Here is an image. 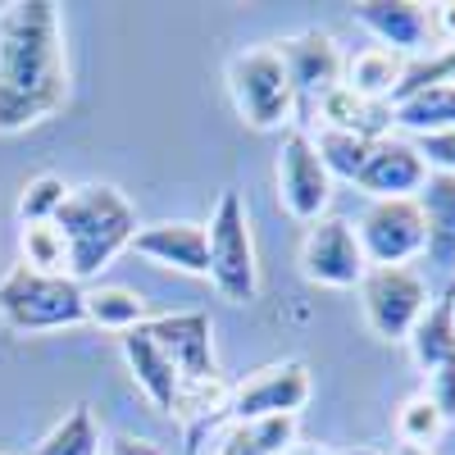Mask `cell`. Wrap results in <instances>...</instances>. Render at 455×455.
I'll return each mask as SVG.
<instances>
[{
	"instance_id": "obj_1",
	"label": "cell",
	"mask_w": 455,
	"mask_h": 455,
	"mask_svg": "<svg viewBox=\"0 0 455 455\" xmlns=\"http://www.w3.org/2000/svg\"><path fill=\"white\" fill-rule=\"evenodd\" d=\"M68 100L64 23L51 0L0 5V137L55 119Z\"/></svg>"
},
{
	"instance_id": "obj_2",
	"label": "cell",
	"mask_w": 455,
	"mask_h": 455,
	"mask_svg": "<svg viewBox=\"0 0 455 455\" xmlns=\"http://www.w3.org/2000/svg\"><path fill=\"white\" fill-rule=\"evenodd\" d=\"M55 228L64 233L68 246V278L73 283H92L114 255H124L137 237V210L132 201L109 182H87L73 187L68 201L55 214Z\"/></svg>"
},
{
	"instance_id": "obj_3",
	"label": "cell",
	"mask_w": 455,
	"mask_h": 455,
	"mask_svg": "<svg viewBox=\"0 0 455 455\" xmlns=\"http://www.w3.org/2000/svg\"><path fill=\"white\" fill-rule=\"evenodd\" d=\"M0 323L19 337L78 328L87 323V287L68 274H36L19 259L0 274Z\"/></svg>"
},
{
	"instance_id": "obj_4",
	"label": "cell",
	"mask_w": 455,
	"mask_h": 455,
	"mask_svg": "<svg viewBox=\"0 0 455 455\" xmlns=\"http://www.w3.org/2000/svg\"><path fill=\"white\" fill-rule=\"evenodd\" d=\"M205 246H210V283L228 306H251L259 296V259L251 219L237 192H223L210 223H205Z\"/></svg>"
},
{
	"instance_id": "obj_5",
	"label": "cell",
	"mask_w": 455,
	"mask_h": 455,
	"mask_svg": "<svg viewBox=\"0 0 455 455\" xmlns=\"http://www.w3.org/2000/svg\"><path fill=\"white\" fill-rule=\"evenodd\" d=\"M228 92H233L242 124H251L255 132L287 128L296 114V92L274 46H251L228 60Z\"/></svg>"
},
{
	"instance_id": "obj_6",
	"label": "cell",
	"mask_w": 455,
	"mask_h": 455,
	"mask_svg": "<svg viewBox=\"0 0 455 455\" xmlns=\"http://www.w3.org/2000/svg\"><path fill=\"white\" fill-rule=\"evenodd\" d=\"M428 306L433 291L414 269H369L360 278V310L378 341H410Z\"/></svg>"
},
{
	"instance_id": "obj_7",
	"label": "cell",
	"mask_w": 455,
	"mask_h": 455,
	"mask_svg": "<svg viewBox=\"0 0 455 455\" xmlns=\"http://www.w3.org/2000/svg\"><path fill=\"white\" fill-rule=\"evenodd\" d=\"M410 355L424 373V396L451 424L455 419V291L433 296L428 315L410 332Z\"/></svg>"
},
{
	"instance_id": "obj_8",
	"label": "cell",
	"mask_w": 455,
	"mask_h": 455,
	"mask_svg": "<svg viewBox=\"0 0 455 455\" xmlns=\"http://www.w3.org/2000/svg\"><path fill=\"white\" fill-rule=\"evenodd\" d=\"M355 242L369 269H410L414 255H424V210L414 196L405 201H373L360 223Z\"/></svg>"
},
{
	"instance_id": "obj_9",
	"label": "cell",
	"mask_w": 455,
	"mask_h": 455,
	"mask_svg": "<svg viewBox=\"0 0 455 455\" xmlns=\"http://www.w3.org/2000/svg\"><path fill=\"white\" fill-rule=\"evenodd\" d=\"M278 205L296 223H319L332 205V178L306 128H287L278 146Z\"/></svg>"
},
{
	"instance_id": "obj_10",
	"label": "cell",
	"mask_w": 455,
	"mask_h": 455,
	"mask_svg": "<svg viewBox=\"0 0 455 455\" xmlns=\"http://www.w3.org/2000/svg\"><path fill=\"white\" fill-rule=\"evenodd\" d=\"M310 369L300 360H278L246 373V383L233 387L228 396V424H255L274 419V414H300L310 401Z\"/></svg>"
},
{
	"instance_id": "obj_11",
	"label": "cell",
	"mask_w": 455,
	"mask_h": 455,
	"mask_svg": "<svg viewBox=\"0 0 455 455\" xmlns=\"http://www.w3.org/2000/svg\"><path fill=\"white\" fill-rule=\"evenodd\" d=\"M300 274H306L315 287H332V291L360 287L369 264H364V251L355 242V223L332 219V214L310 223L306 242H300Z\"/></svg>"
},
{
	"instance_id": "obj_12",
	"label": "cell",
	"mask_w": 455,
	"mask_h": 455,
	"mask_svg": "<svg viewBox=\"0 0 455 455\" xmlns=\"http://www.w3.org/2000/svg\"><path fill=\"white\" fill-rule=\"evenodd\" d=\"M283 68H287V83L296 92V105L315 109L328 92L341 87V68H347V60H341L332 32H319V28H306L287 36V42H274Z\"/></svg>"
},
{
	"instance_id": "obj_13",
	"label": "cell",
	"mask_w": 455,
	"mask_h": 455,
	"mask_svg": "<svg viewBox=\"0 0 455 455\" xmlns=\"http://www.w3.org/2000/svg\"><path fill=\"white\" fill-rule=\"evenodd\" d=\"M146 332L156 337V347L169 355V364L178 369L182 383H210V378H223L219 360H214V328L201 310L146 319Z\"/></svg>"
},
{
	"instance_id": "obj_14",
	"label": "cell",
	"mask_w": 455,
	"mask_h": 455,
	"mask_svg": "<svg viewBox=\"0 0 455 455\" xmlns=\"http://www.w3.org/2000/svg\"><path fill=\"white\" fill-rule=\"evenodd\" d=\"M428 182V164L424 156L414 150L410 137H378L369 146V160L355 173V187L369 192L373 201H405V196H419V187Z\"/></svg>"
},
{
	"instance_id": "obj_15",
	"label": "cell",
	"mask_w": 455,
	"mask_h": 455,
	"mask_svg": "<svg viewBox=\"0 0 455 455\" xmlns=\"http://www.w3.org/2000/svg\"><path fill=\"white\" fill-rule=\"evenodd\" d=\"M355 23L373 32L383 51H396L401 60L433 55V23H428V5H419V0H360Z\"/></svg>"
},
{
	"instance_id": "obj_16",
	"label": "cell",
	"mask_w": 455,
	"mask_h": 455,
	"mask_svg": "<svg viewBox=\"0 0 455 455\" xmlns=\"http://www.w3.org/2000/svg\"><path fill=\"white\" fill-rule=\"evenodd\" d=\"M132 255L160 264V269H178L192 278H210V246H205V223H187V219H164L137 228V237L128 246Z\"/></svg>"
},
{
	"instance_id": "obj_17",
	"label": "cell",
	"mask_w": 455,
	"mask_h": 455,
	"mask_svg": "<svg viewBox=\"0 0 455 455\" xmlns=\"http://www.w3.org/2000/svg\"><path fill=\"white\" fill-rule=\"evenodd\" d=\"M119 347H124V360H128V373H132L137 392L156 405L160 414H173L178 392H182V378H178V369L169 364V355L156 347V337L146 332V323L132 328V332H124Z\"/></svg>"
},
{
	"instance_id": "obj_18",
	"label": "cell",
	"mask_w": 455,
	"mask_h": 455,
	"mask_svg": "<svg viewBox=\"0 0 455 455\" xmlns=\"http://www.w3.org/2000/svg\"><path fill=\"white\" fill-rule=\"evenodd\" d=\"M419 210H424V255L437 274H455V178L428 173L419 187Z\"/></svg>"
},
{
	"instance_id": "obj_19",
	"label": "cell",
	"mask_w": 455,
	"mask_h": 455,
	"mask_svg": "<svg viewBox=\"0 0 455 455\" xmlns=\"http://www.w3.org/2000/svg\"><path fill=\"white\" fill-rule=\"evenodd\" d=\"M392 109V128L414 137H437L455 128V87H424V92H410L401 100L387 105Z\"/></svg>"
},
{
	"instance_id": "obj_20",
	"label": "cell",
	"mask_w": 455,
	"mask_h": 455,
	"mask_svg": "<svg viewBox=\"0 0 455 455\" xmlns=\"http://www.w3.org/2000/svg\"><path fill=\"white\" fill-rule=\"evenodd\" d=\"M315 109L323 114V128H337V132H355V137H369V141H378V137L392 132V109H387L383 100L355 96L351 87L328 92Z\"/></svg>"
},
{
	"instance_id": "obj_21",
	"label": "cell",
	"mask_w": 455,
	"mask_h": 455,
	"mask_svg": "<svg viewBox=\"0 0 455 455\" xmlns=\"http://www.w3.org/2000/svg\"><path fill=\"white\" fill-rule=\"evenodd\" d=\"M405 68H410V60H401L396 51L369 46V51H360V55L347 60V68H341V87H351L364 100H383L387 105L396 96L401 78H405Z\"/></svg>"
},
{
	"instance_id": "obj_22",
	"label": "cell",
	"mask_w": 455,
	"mask_h": 455,
	"mask_svg": "<svg viewBox=\"0 0 455 455\" xmlns=\"http://www.w3.org/2000/svg\"><path fill=\"white\" fill-rule=\"evenodd\" d=\"M100 424H96V414L92 405H73L64 419L36 442L32 455H100Z\"/></svg>"
},
{
	"instance_id": "obj_23",
	"label": "cell",
	"mask_w": 455,
	"mask_h": 455,
	"mask_svg": "<svg viewBox=\"0 0 455 455\" xmlns=\"http://www.w3.org/2000/svg\"><path fill=\"white\" fill-rule=\"evenodd\" d=\"M87 323L109 332H132L146 323V300L128 287H87Z\"/></svg>"
},
{
	"instance_id": "obj_24",
	"label": "cell",
	"mask_w": 455,
	"mask_h": 455,
	"mask_svg": "<svg viewBox=\"0 0 455 455\" xmlns=\"http://www.w3.org/2000/svg\"><path fill=\"white\" fill-rule=\"evenodd\" d=\"M369 137H355V132H337V128H323L315 137V150L328 169V178H341V182H355V173L364 169L369 160Z\"/></svg>"
},
{
	"instance_id": "obj_25",
	"label": "cell",
	"mask_w": 455,
	"mask_h": 455,
	"mask_svg": "<svg viewBox=\"0 0 455 455\" xmlns=\"http://www.w3.org/2000/svg\"><path fill=\"white\" fill-rule=\"evenodd\" d=\"M19 251H23V264L36 274H68V246L55 223H23Z\"/></svg>"
},
{
	"instance_id": "obj_26",
	"label": "cell",
	"mask_w": 455,
	"mask_h": 455,
	"mask_svg": "<svg viewBox=\"0 0 455 455\" xmlns=\"http://www.w3.org/2000/svg\"><path fill=\"white\" fill-rule=\"evenodd\" d=\"M446 419H442V410L419 392V396H410L401 410H396V437L401 446H414V451H428L437 437H442Z\"/></svg>"
},
{
	"instance_id": "obj_27",
	"label": "cell",
	"mask_w": 455,
	"mask_h": 455,
	"mask_svg": "<svg viewBox=\"0 0 455 455\" xmlns=\"http://www.w3.org/2000/svg\"><path fill=\"white\" fill-rule=\"evenodd\" d=\"M424 87H455V46H437L424 60H410V68H405V78H401V87H396L392 100H401L410 92H424Z\"/></svg>"
},
{
	"instance_id": "obj_28",
	"label": "cell",
	"mask_w": 455,
	"mask_h": 455,
	"mask_svg": "<svg viewBox=\"0 0 455 455\" xmlns=\"http://www.w3.org/2000/svg\"><path fill=\"white\" fill-rule=\"evenodd\" d=\"M68 192H73V187H64V178H55V173L32 178L23 187V196H19V219L23 223H55V214L68 201Z\"/></svg>"
},
{
	"instance_id": "obj_29",
	"label": "cell",
	"mask_w": 455,
	"mask_h": 455,
	"mask_svg": "<svg viewBox=\"0 0 455 455\" xmlns=\"http://www.w3.org/2000/svg\"><path fill=\"white\" fill-rule=\"evenodd\" d=\"M242 428L264 455H287L296 446V414H274V419H255Z\"/></svg>"
},
{
	"instance_id": "obj_30",
	"label": "cell",
	"mask_w": 455,
	"mask_h": 455,
	"mask_svg": "<svg viewBox=\"0 0 455 455\" xmlns=\"http://www.w3.org/2000/svg\"><path fill=\"white\" fill-rule=\"evenodd\" d=\"M414 150L424 156L428 173H451L455 178V128L437 137H414Z\"/></svg>"
},
{
	"instance_id": "obj_31",
	"label": "cell",
	"mask_w": 455,
	"mask_h": 455,
	"mask_svg": "<svg viewBox=\"0 0 455 455\" xmlns=\"http://www.w3.org/2000/svg\"><path fill=\"white\" fill-rule=\"evenodd\" d=\"M428 23H433V42L455 46V0H446V5H428Z\"/></svg>"
},
{
	"instance_id": "obj_32",
	"label": "cell",
	"mask_w": 455,
	"mask_h": 455,
	"mask_svg": "<svg viewBox=\"0 0 455 455\" xmlns=\"http://www.w3.org/2000/svg\"><path fill=\"white\" fill-rule=\"evenodd\" d=\"M214 455H264L251 437H246V428L242 424H233V428H228L223 437H219V451Z\"/></svg>"
},
{
	"instance_id": "obj_33",
	"label": "cell",
	"mask_w": 455,
	"mask_h": 455,
	"mask_svg": "<svg viewBox=\"0 0 455 455\" xmlns=\"http://www.w3.org/2000/svg\"><path fill=\"white\" fill-rule=\"evenodd\" d=\"M109 455H164L150 437H132V433H119L109 442Z\"/></svg>"
},
{
	"instance_id": "obj_34",
	"label": "cell",
	"mask_w": 455,
	"mask_h": 455,
	"mask_svg": "<svg viewBox=\"0 0 455 455\" xmlns=\"http://www.w3.org/2000/svg\"><path fill=\"white\" fill-rule=\"evenodd\" d=\"M287 455H332V451H323V446H300V442H296Z\"/></svg>"
},
{
	"instance_id": "obj_35",
	"label": "cell",
	"mask_w": 455,
	"mask_h": 455,
	"mask_svg": "<svg viewBox=\"0 0 455 455\" xmlns=\"http://www.w3.org/2000/svg\"><path fill=\"white\" fill-rule=\"evenodd\" d=\"M341 455H383V451H373V446H351V451H341Z\"/></svg>"
},
{
	"instance_id": "obj_36",
	"label": "cell",
	"mask_w": 455,
	"mask_h": 455,
	"mask_svg": "<svg viewBox=\"0 0 455 455\" xmlns=\"http://www.w3.org/2000/svg\"><path fill=\"white\" fill-rule=\"evenodd\" d=\"M396 455H433V451H414V446H401Z\"/></svg>"
},
{
	"instance_id": "obj_37",
	"label": "cell",
	"mask_w": 455,
	"mask_h": 455,
	"mask_svg": "<svg viewBox=\"0 0 455 455\" xmlns=\"http://www.w3.org/2000/svg\"><path fill=\"white\" fill-rule=\"evenodd\" d=\"M0 455H5V451H0Z\"/></svg>"
}]
</instances>
